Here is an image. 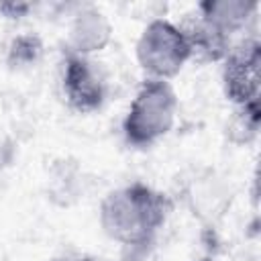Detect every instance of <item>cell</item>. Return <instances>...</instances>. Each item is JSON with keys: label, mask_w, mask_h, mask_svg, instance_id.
I'll list each match as a JSON object with an SVG mask.
<instances>
[{"label": "cell", "mask_w": 261, "mask_h": 261, "mask_svg": "<svg viewBox=\"0 0 261 261\" xmlns=\"http://www.w3.org/2000/svg\"><path fill=\"white\" fill-rule=\"evenodd\" d=\"M171 208L169 196L143 181H133L110 190L102 198L98 220L102 232L110 241L139 253L155 241Z\"/></svg>", "instance_id": "1"}, {"label": "cell", "mask_w": 261, "mask_h": 261, "mask_svg": "<svg viewBox=\"0 0 261 261\" xmlns=\"http://www.w3.org/2000/svg\"><path fill=\"white\" fill-rule=\"evenodd\" d=\"M177 118V94L165 80L145 77L122 118V137L135 149H149L167 137Z\"/></svg>", "instance_id": "2"}, {"label": "cell", "mask_w": 261, "mask_h": 261, "mask_svg": "<svg viewBox=\"0 0 261 261\" xmlns=\"http://www.w3.org/2000/svg\"><path fill=\"white\" fill-rule=\"evenodd\" d=\"M135 55L147 77L165 82L175 77L186 63L192 61L184 29L165 18H153L141 31L135 45Z\"/></svg>", "instance_id": "3"}, {"label": "cell", "mask_w": 261, "mask_h": 261, "mask_svg": "<svg viewBox=\"0 0 261 261\" xmlns=\"http://www.w3.org/2000/svg\"><path fill=\"white\" fill-rule=\"evenodd\" d=\"M222 90L234 106L259 104L261 96V43L255 37L237 41L222 61Z\"/></svg>", "instance_id": "4"}, {"label": "cell", "mask_w": 261, "mask_h": 261, "mask_svg": "<svg viewBox=\"0 0 261 261\" xmlns=\"http://www.w3.org/2000/svg\"><path fill=\"white\" fill-rule=\"evenodd\" d=\"M61 90L67 106L77 114H92L106 100V80L90 57L65 51L61 63Z\"/></svg>", "instance_id": "5"}, {"label": "cell", "mask_w": 261, "mask_h": 261, "mask_svg": "<svg viewBox=\"0 0 261 261\" xmlns=\"http://www.w3.org/2000/svg\"><path fill=\"white\" fill-rule=\"evenodd\" d=\"M110 39H112V24L108 16L94 6H86L69 22L67 51L90 57L94 53L104 51Z\"/></svg>", "instance_id": "6"}, {"label": "cell", "mask_w": 261, "mask_h": 261, "mask_svg": "<svg viewBox=\"0 0 261 261\" xmlns=\"http://www.w3.org/2000/svg\"><path fill=\"white\" fill-rule=\"evenodd\" d=\"M188 45H190V53H192V61H200V63H222L224 57L228 55L230 47L234 45V41L224 35L222 31H218L214 24H210L208 20H204L200 14L194 16L192 20H188L184 27Z\"/></svg>", "instance_id": "7"}, {"label": "cell", "mask_w": 261, "mask_h": 261, "mask_svg": "<svg viewBox=\"0 0 261 261\" xmlns=\"http://www.w3.org/2000/svg\"><path fill=\"white\" fill-rule=\"evenodd\" d=\"M257 10V0H204L198 4V14L230 39L251 24Z\"/></svg>", "instance_id": "8"}, {"label": "cell", "mask_w": 261, "mask_h": 261, "mask_svg": "<svg viewBox=\"0 0 261 261\" xmlns=\"http://www.w3.org/2000/svg\"><path fill=\"white\" fill-rule=\"evenodd\" d=\"M259 120H261V108L259 104L253 106H241L234 108L232 118L228 122V135L234 143H249L257 130H259Z\"/></svg>", "instance_id": "9"}, {"label": "cell", "mask_w": 261, "mask_h": 261, "mask_svg": "<svg viewBox=\"0 0 261 261\" xmlns=\"http://www.w3.org/2000/svg\"><path fill=\"white\" fill-rule=\"evenodd\" d=\"M43 43L37 35H18L8 47V63L14 67H27L39 61Z\"/></svg>", "instance_id": "10"}, {"label": "cell", "mask_w": 261, "mask_h": 261, "mask_svg": "<svg viewBox=\"0 0 261 261\" xmlns=\"http://www.w3.org/2000/svg\"><path fill=\"white\" fill-rule=\"evenodd\" d=\"M31 8H33L31 4H14V2H4V4H0V12H2L4 16H8V18H20V16H24Z\"/></svg>", "instance_id": "11"}, {"label": "cell", "mask_w": 261, "mask_h": 261, "mask_svg": "<svg viewBox=\"0 0 261 261\" xmlns=\"http://www.w3.org/2000/svg\"><path fill=\"white\" fill-rule=\"evenodd\" d=\"M49 261H94L92 257H77V255H61V257H53Z\"/></svg>", "instance_id": "12"}, {"label": "cell", "mask_w": 261, "mask_h": 261, "mask_svg": "<svg viewBox=\"0 0 261 261\" xmlns=\"http://www.w3.org/2000/svg\"><path fill=\"white\" fill-rule=\"evenodd\" d=\"M196 261H216V259H212V257H200V259H196Z\"/></svg>", "instance_id": "13"}, {"label": "cell", "mask_w": 261, "mask_h": 261, "mask_svg": "<svg viewBox=\"0 0 261 261\" xmlns=\"http://www.w3.org/2000/svg\"><path fill=\"white\" fill-rule=\"evenodd\" d=\"M94 261H106V259H94Z\"/></svg>", "instance_id": "14"}]
</instances>
